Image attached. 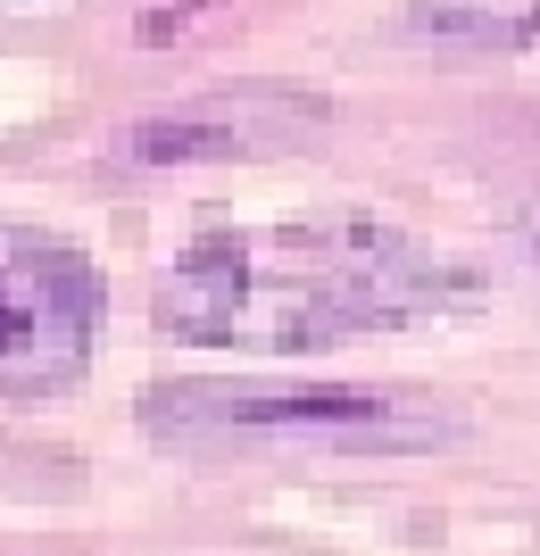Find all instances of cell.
Wrapping results in <instances>:
<instances>
[{
  "instance_id": "obj_1",
  "label": "cell",
  "mask_w": 540,
  "mask_h": 556,
  "mask_svg": "<svg viewBox=\"0 0 540 556\" xmlns=\"http://www.w3.org/2000/svg\"><path fill=\"white\" fill-rule=\"evenodd\" d=\"M466 266L382 216H291V225L200 232L175 250L150 307L184 349L234 357H316L400 332L466 300Z\"/></svg>"
},
{
  "instance_id": "obj_3",
  "label": "cell",
  "mask_w": 540,
  "mask_h": 556,
  "mask_svg": "<svg viewBox=\"0 0 540 556\" xmlns=\"http://www.w3.org/2000/svg\"><path fill=\"white\" fill-rule=\"evenodd\" d=\"M109 282L75 241L0 225V399H59L100 349Z\"/></svg>"
},
{
  "instance_id": "obj_5",
  "label": "cell",
  "mask_w": 540,
  "mask_h": 556,
  "mask_svg": "<svg viewBox=\"0 0 540 556\" xmlns=\"http://www.w3.org/2000/svg\"><path fill=\"white\" fill-rule=\"evenodd\" d=\"M407 25L432 34V42L524 50V42H540V0H407Z\"/></svg>"
},
{
  "instance_id": "obj_4",
  "label": "cell",
  "mask_w": 540,
  "mask_h": 556,
  "mask_svg": "<svg viewBox=\"0 0 540 556\" xmlns=\"http://www.w3.org/2000/svg\"><path fill=\"white\" fill-rule=\"evenodd\" d=\"M332 125L325 92H300V84H216V92H191L175 109L134 116L109 159L117 166H234V159H291Z\"/></svg>"
},
{
  "instance_id": "obj_2",
  "label": "cell",
  "mask_w": 540,
  "mask_h": 556,
  "mask_svg": "<svg viewBox=\"0 0 540 556\" xmlns=\"http://www.w3.org/2000/svg\"><path fill=\"white\" fill-rule=\"evenodd\" d=\"M141 424L166 441H266V448H341V457H416V448H457L474 416L432 391H391V382H159L141 391Z\"/></svg>"
}]
</instances>
